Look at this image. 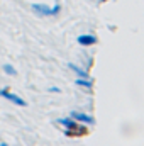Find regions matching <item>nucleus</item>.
<instances>
[{
  "mask_svg": "<svg viewBox=\"0 0 144 146\" xmlns=\"http://www.w3.org/2000/svg\"><path fill=\"white\" fill-rule=\"evenodd\" d=\"M31 9L36 12L37 15H41V17H51V15H58L59 14L61 5L54 3V7H49V5H44V3H32Z\"/></svg>",
  "mask_w": 144,
  "mask_h": 146,
  "instance_id": "nucleus-1",
  "label": "nucleus"
},
{
  "mask_svg": "<svg viewBox=\"0 0 144 146\" xmlns=\"http://www.w3.org/2000/svg\"><path fill=\"white\" fill-rule=\"evenodd\" d=\"M0 97H3V99H7V100L14 102L15 106H20V107H26V106H27V102H26V100H22L20 97H17L15 94H12V92L9 90V87L0 88Z\"/></svg>",
  "mask_w": 144,
  "mask_h": 146,
  "instance_id": "nucleus-2",
  "label": "nucleus"
},
{
  "mask_svg": "<svg viewBox=\"0 0 144 146\" xmlns=\"http://www.w3.org/2000/svg\"><path fill=\"white\" fill-rule=\"evenodd\" d=\"M70 117L75 119V121H80V122H85V124H95V119L92 115H87L83 112H71Z\"/></svg>",
  "mask_w": 144,
  "mask_h": 146,
  "instance_id": "nucleus-3",
  "label": "nucleus"
},
{
  "mask_svg": "<svg viewBox=\"0 0 144 146\" xmlns=\"http://www.w3.org/2000/svg\"><path fill=\"white\" fill-rule=\"evenodd\" d=\"M76 42L81 44V46H92V44L97 42V37L92 36V34H81V36H78Z\"/></svg>",
  "mask_w": 144,
  "mask_h": 146,
  "instance_id": "nucleus-4",
  "label": "nucleus"
},
{
  "mask_svg": "<svg viewBox=\"0 0 144 146\" xmlns=\"http://www.w3.org/2000/svg\"><path fill=\"white\" fill-rule=\"evenodd\" d=\"M68 68H70V70H73V72L76 73V75H78L80 78H88V76H90V75L85 72V70L78 68V66H76V65H73V63H68Z\"/></svg>",
  "mask_w": 144,
  "mask_h": 146,
  "instance_id": "nucleus-5",
  "label": "nucleus"
},
{
  "mask_svg": "<svg viewBox=\"0 0 144 146\" xmlns=\"http://www.w3.org/2000/svg\"><path fill=\"white\" fill-rule=\"evenodd\" d=\"M75 85H80V87H83V88H92V80L88 82V78H78V80L75 82Z\"/></svg>",
  "mask_w": 144,
  "mask_h": 146,
  "instance_id": "nucleus-6",
  "label": "nucleus"
},
{
  "mask_svg": "<svg viewBox=\"0 0 144 146\" xmlns=\"http://www.w3.org/2000/svg\"><path fill=\"white\" fill-rule=\"evenodd\" d=\"M2 68H3V72L9 73V75H15V73H17V72H15V68H14L12 65H9V63H5V65H3Z\"/></svg>",
  "mask_w": 144,
  "mask_h": 146,
  "instance_id": "nucleus-7",
  "label": "nucleus"
},
{
  "mask_svg": "<svg viewBox=\"0 0 144 146\" xmlns=\"http://www.w3.org/2000/svg\"><path fill=\"white\" fill-rule=\"evenodd\" d=\"M102 2H104V0H102Z\"/></svg>",
  "mask_w": 144,
  "mask_h": 146,
  "instance_id": "nucleus-8",
  "label": "nucleus"
}]
</instances>
